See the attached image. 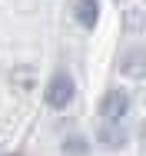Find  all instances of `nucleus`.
<instances>
[{
  "label": "nucleus",
  "mask_w": 146,
  "mask_h": 156,
  "mask_svg": "<svg viewBox=\"0 0 146 156\" xmlns=\"http://www.w3.org/2000/svg\"><path fill=\"white\" fill-rule=\"evenodd\" d=\"M73 80H70V73H53V80L47 83V90H43V100H47V106H53V110H66L70 106V100H73Z\"/></svg>",
  "instance_id": "f257e3e1"
},
{
  "label": "nucleus",
  "mask_w": 146,
  "mask_h": 156,
  "mask_svg": "<svg viewBox=\"0 0 146 156\" xmlns=\"http://www.w3.org/2000/svg\"><path fill=\"white\" fill-rule=\"evenodd\" d=\"M126 110H130V96L123 93V90H110V93L103 96V103H100V116L106 123H119L126 116Z\"/></svg>",
  "instance_id": "f03ea898"
},
{
  "label": "nucleus",
  "mask_w": 146,
  "mask_h": 156,
  "mask_svg": "<svg viewBox=\"0 0 146 156\" xmlns=\"http://www.w3.org/2000/svg\"><path fill=\"white\" fill-rule=\"evenodd\" d=\"M96 140L103 143V146H110V150H119L123 143H126V129L119 123H100V129H96Z\"/></svg>",
  "instance_id": "7ed1b4c3"
},
{
  "label": "nucleus",
  "mask_w": 146,
  "mask_h": 156,
  "mask_svg": "<svg viewBox=\"0 0 146 156\" xmlns=\"http://www.w3.org/2000/svg\"><path fill=\"white\" fill-rule=\"evenodd\" d=\"M119 66H123V73H130V76H143V70H146V50H143V47L126 50L123 60H119Z\"/></svg>",
  "instance_id": "20e7f679"
},
{
  "label": "nucleus",
  "mask_w": 146,
  "mask_h": 156,
  "mask_svg": "<svg viewBox=\"0 0 146 156\" xmlns=\"http://www.w3.org/2000/svg\"><path fill=\"white\" fill-rule=\"evenodd\" d=\"M73 13H77V20H80V27H96V17H100V3L96 0H77V7H73Z\"/></svg>",
  "instance_id": "39448f33"
}]
</instances>
